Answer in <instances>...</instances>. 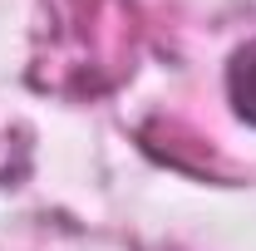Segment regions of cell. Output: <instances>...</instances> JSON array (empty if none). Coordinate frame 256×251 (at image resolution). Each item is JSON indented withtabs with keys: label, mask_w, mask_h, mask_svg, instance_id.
I'll return each mask as SVG.
<instances>
[{
	"label": "cell",
	"mask_w": 256,
	"mask_h": 251,
	"mask_svg": "<svg viewBox=\"0 0 256 251\" xmlns=\"http://www.w3.org/2000/svg\"><path fill=\"white\" fill-rule=\"evenodd\" d=\"M226 89H232V108L256 128V50L252 54H236L232 74H226Z\"/></svg>",
	"instance_id": "obj_1"
}]
</instances>
